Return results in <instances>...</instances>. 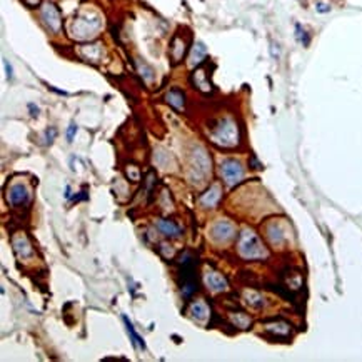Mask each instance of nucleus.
<instances>
[{
    "label": "nucleus",
    "mask_w": 362,
    "mask_h": 362,
    "mask_svg": "<svg viewBox=\"0 0 362 362\" xmlns=\"http://www.w3.org/2000/svg\"><path fill=\"white\" fill-rule=\"evenodd\" d=\"M25 4L29 5V7H37V5H40L42 0H24Z\"/></svg>",
    "instance_id": "29"
},
{
    "label": "nucleus",
    "mask_w": 362,
    "mask_h": 362,
    "mask_svg": "<svg viewBox=\"0 0 362 362\" xmlns=\"http://www.w3.org/2000/svg\"><path fill=\"white\" fill-rule=\"evenodd\" d=\"M239 254L244 259H262L267 257V251L262 246L260 239L252 231H244L239 237Z\"/></svg>",
    "instance_id": "1"
},
{
    "label": "nucleus",
    "mask_w": 362,
    "mask_h": 362,
    "mask_svg": "<svg viewBox=\"0 0 362 362\" xmlns=\"http://www.w3.org/2000/svg\"><path fill=\"white\" fill-rule=\"evenodd\" d=\"M221 195H222L221 185H219V184H214L204 195L200 197V205H202V207H209V209H210V207H215L217 202L221 200Z\"/></svg>",
    "instance_id": "10"
},
{
    "label": "nucleus",
    "mask_w": 362,
    "mask_h": 362,
    "mask_svg": "<svg viewBox=\"0 0 362 362\" xmlns=\"http://www.w3.org/2000/svg\"><path fill=\"white\" fill-rule=\"evenodd\" d=\"M185 55V40L180 39V37H174L172 44H170V57H172V62L177 63L184 58Z\"/></svg>",
    "instance_id": "14"
},
{
    "label": "nucleus",
    "mask_w": 362,
    "mask_h": 362,
    "mask_svg": "<svg viewBox=\"0 0 362 362\" xmlns=\"http://www.w3.org/2000/svg\"><path fill=\"white\" fill-rule=\"evenodd\" d=\"M244 297H246V302L249 306H252L255 309H260L264 306V297L257 294V292H254V291H246V294H244Z\"/></svg>",
    "instance_id": "20"
},
{
    "label": "nucleus",
    "mask_w": 362,
    "mask_h": 362,
    "mask_svg": "<svg viewBox=\"0 0 362 362\" xmlns=\"http://www.w3.org/2000/svg\"><path fill=\"white\" fill-rule=\"evenodd\" d=\"M135 63H137V70H139V74H140L143 79H146L147 82L154 81V70L147 65L146 62H143V60H137Z\"/></svg>",
    "instance_id": "21"
},
{
    "label": "nucleus",
    "mask_w": 362,
    "mask_h": 362,
    "mask_svg": "<svg viewBox=\"0 0 362 362\" xmlns=\"http://www.w3.org/2000/svg\"><path fill=\"white\" fill-rule=\"evenodd\" d=\"M231 321H232L234 326L239 327V329H247L249 326H251V317H247L244 312L231 314Z\"/></svg>",
    "instance_id": "19"
},
{
    "label": "nucleus",
    "mask_w": 362,
    "mask_h": 362,
    "mask_svg": "<svg viewBox=\"0 0 362 362\" xmlns=\"http://www.w3.org/2000/svg\"><path fill=\"white\" fill-rule=\"evenodd\" d=\"M55 137H57V129L55 127H49V129L45 130V143H49L50 146V143L54 142Z\"/></svg>",
    "instance_id": "24"
},
{
    "label": "nucleus",
    "mask_w": 362,
    "mask_h": 362,
    "mask_svg": "<svg viewBox=\"0 0 362 362\" xmlns=\"http://www.w3.org/2000/svg\"><path fill=\"white\" fill-rule=\"evenodd\" d=\"M100 25H102V22H100L97 15H81L72 24V37H76L79 40L92 39L100 30Z\"/></svg>",
    "instance_id": "3"
},
{
    "label": "nucleus",
    "mask_w": 362,
    "mask_h": 362,
    "mask_svg": "<svg viewBox=\"0 0 362 362\" xmlns=\"http://www.w3.org/2000/svg\"><path fill=\"white\" fill-rule=\"evenodd\" d=\"M68 197H70V187L67 185V187H65V199H68Z\"/></svg>",
    "instance_id": "31"
},
{
    "label": "nucleus",
    "mask_w": 362,
    "mask_h": 362,
    "mask_svg": "<svg viewBox=\"0 0 362 362\" xmlns=\"http://www.w3.org/2000/svg\"><path fill=\"white\" fill-rule=\"evenodd\" d=\"M190 316H192L195 321H204V319L209 316V309H207L204 302H194L192 307H190Z\"/></svg>",
    "instance_id": "18"
},
{
    "label": "nucleus",
    "mask_w": 362,
    "mask_h": 362,
    "mask_svg": "<svg viewBox=\"0 0 362 362\" xmlns=\"http://www.w3.org/2000/svg\"><path fill=\"white\" fill-rule=\"evenodd\" d=\"M122 321H124V324H125V329H127V332H129V335H130L132 344H134L135 347H139V349H146V342H143V339L135 332L134 326H132V322L129 321V319H127V316H122Z\"/></svg>",
    "instance_id": "17"
},
{
    "label": "nucleus",
    "mask_w": 362,
    "mask_h": 362,
    "mask_svg": "<svg viewBox=\"0 0 362 362\" xmlns=\"http://www.w3.org/2000/svg\"><path fill=\"white\" fill-rule=\"evenodd\" d=\"M296 39L299 40L304 47H307L309 42H311V37H309V34L306 32V29H302V25H299V24L296 25Z\"/></svg>",
    "instance_id": "23"
},
{
    "label": "nucleus",
    "mask_w": 362,
    "mask_h": 362,
    "mask_svg": "<svg viewBox=\"0 0 362 362\" xmlns=\"http://www.w3.org/2000/svg\"><path fill=\"white\" fill-rule=\"evenodd\" d=\"M204 282L207 289L212 292H224L227 289V280L224 279L221 274L214 272V270H207L204 274Z\"/></svg>",
    "instance_id": "8"
},
{
    "label": "nucleus",
    "mask_w": 362,
    "mask_h": 362,
    "mask_svg": "<svg viewBox=\"0 0 362 362\" xmlns=\"http://www.w3.org/2000/svg\"><path fill=\"white\" fill-rule=\"evenodd\" d=\"M194 169L200 170L202 175H205L210 170V159L205 156V152L202 149H199L194 154Z\"/></svg>",
    "instance_id": "15"
},
{
    "label": "nucleus",
    "mask_w": 362,
    "mask_h": 362,
    "mask_svg": "<svg viewBox=\"0 0 362 362\" xmlns=\"http://www.w3.org/2000/svg\"><path fill=\"white\" fill-rule=\"evenodd\" d=\"M166 100L169 105H172L175 110H184L185 109V97L184 92L179 89H170L166 94Z\"/></svg>",
    "instance_id": "12"
},
{
    "label": "nucleus",
    "mask_w": 362,
    "mask_h": 362,
    "mask_svg": "<svg viewBox=\"0 0 362 362\" xmlns=\"http://www.w3.org/2000/svg\"><path fill=\"white\" fill-rule=\"evenodd\" d=\"M157 229L166 237H172V239L179 237L180 234H182V229H180L177 224H174L172 221H166V219H161L157 222Z\"/></svg>",
    "instance_id": "13"
},
{
    "label": "nucleus",
    "mask_w": 362,
    "mask_h": 362,
    "mask_svg": "<svg viewBox=\"0 0 362 362\" xmlns=\"http://www.w3.org/2000/svg\"><path fill=\"white\" fill-rule=\"evenodd\" d=\"M76 134H77V125L72 122V124L68 125V129H67V140H68V142H72V140H74V137H76Z\"/></svg>",
    "instance_id": "25"
},
{
    "label": "nucleus",
    "mask_w": 362,
    "mask_h": 362,
    "mask_svg": "<svg viewBox=\"0 0 362 362\" xmlns=\"http://www.w3.org/2000/svg\"><path fill=\"white\" fill-rule=\"evenodd\" d=\"M29 110H30V115H32V117L39 115V107H37L35 104H29Z\"/></svg>",
    "instance_id": "27"
},
{
    "label": "nucleus",
    "mask_w": 362,
    "mask_h": 362,
    "mask_svg": "<svg viewBox=\"0 0 362 362\" xmlns=\"http://www.w3.org/2000/svg\"><path fill=\"white\" fill-rule=\"evenodd\" d=\"M4 65H5V70H7V77L12 79V65H10V63L5 60V58H4Z\"/></svg>",
    "instance_id": "28"
},
{
    "label": "nucleus",
    "mask_w": 362,
    "mask_h": 362,
    "mask_svg": "<svg viewBox=\"0 0 362 362\" xmlns=\"http://www.w3.org/2000/svg\"><path fill=\"white\" fill-rule=\"evenodd\" d=\"M42 20L45 22V25L49 27L52 32H58L62 27V17L58 9L54 4L47 2L44 7H42Z\"/></svg>",
    "instance_id": "5"
},
{
    "label": "nucleus",
    "mask_w": 362,
    "mask_h": 362,
    "mask_svg": "<svg viewBox=\"0 0 362 362\" xmlns=\"http://www.w3.org/2000/svg\"><path fill=\"white\" fill-rule=\"evenodd\" d=\"M316 9H317V12H329V10H331V7H329L327 4H324V2H319L316 5Z\"/></svg>",
    "instance_id": "26"
},
{
    "label": "nucleus",
    "mask_w": 362,
    "mask_h": 362,
    "mask_svg": "<svg viewBox=\"0 0 362 362\" xmlns=\"http://www.w3.org/2000/svg\"><path fill=\"white\" fill-rule=\"evenodd\" d=\"M207 55V47L202 42H195V45L192 47L190 52V65H199Z\"/></svg>",
    "instance_id": "16"
},
{
    "label": "nucleus",
    "mask_w": 362,
    "mask_h": 362,
    "mask_svg": "<svg viewBox=\"0 0 362 362\" xmlns=\"http://www.w3.org/2000/svg\"><path fill=\"white\" fill-rule=\"evenodd\" d=\"M192 84L194 87H197L200 90V92H210L212 90V84L209 81V76H207V70L204 67H199L195 68L194 74H192Z\"/></svg>",
    "instance_id": "9"
},
{
    "label": "nucleus",
    "mask_w": 362,
    "mask_h": 362,
    "mask_svg": "<svg viewBox=\"0 0 362 362\" xmlns=\"http://www.w3.org/2000/svg\"><path fill=\"white\" fill-rule=\"evenodd\" d=\"M272 55H274L275 58L279 57V50H277V45H275V44H272Z\"/></svg>",
    "instance_id": "30"
},
{
    "label": "nucleus",
    "mask_w": 362,
    "mask_h": 362,
    "mask_svg": "<svg viewBox=\"0 0 362 362\" xmlns=\"http://www.w3.org/2000/svg\"><path fill=\"white\" fill-rule=\"evenodd\" d=\"M267 331L277 334V335H287L289 334V324H285V322L270 324V326H267Z\"/></svg>",
    "instance_id": "22"
},
{
    "label": "nucleus",
    "mask_w": 362,
    "mask_h": 362,
    "mask_svg": "<svg viewBox=\"0 0 362 362\" xmlns=\"http://www.w3.org/2000/svg\"><path fill=\"white\" fill-rule=\"evenodd\" d=\"M7 199L12 205H24L30 200V189L24 184H15L9 189Z\"/></svg>",
    "instance_id": "7"
},
{
    "label": "nucleus",
    "mask_w": 362,
    "mask_h": 362,
    "mask_svg": "<svg viewBox=\"0 0 362 362\" xmlns=\"http://www.w3.org/2000/svg\"><path fill=\"white\" fill-rule=\"evenodd\" d=\"M81 55L89 62H99L102 57V45L100 44H89L81 47Z\"/></svg>",
    "instance_id": "11"
},
{
    "label": "nucleus",
    "mask_w": 362,
    "mask_h": 362,
    "mask_svg": "<svg viewBox=\"0 0 362 362\" xmlns=\"http://www.w3.org/2000/svg\"><path fill=\"white\" fill-rule=\"evenodd\" d=\"M236 234V229L229 221H217L214 226L210 227V237L215 242H227L231 241Z\"/></svg>",
    "instance_id": "6"
},
{
    "label": "nucleus",
    "mask_w": 362,
    "mask_h": 362,
    "mask_svg": "<svg viewBox=\"0 0 362 362\" xmlns=\"http://www.w3.org/2000/svg\"><path fill=\"white\" fill-rule=\"evenodd\" d=\"M212 140H214L217 146L222 147H234L237 146L239 142V129L237 124L231 119H224L221 120L214 130H212Z\"/></svg>",
    "instance_id": "2"
},
{
    "label": "nucleus",
    "mask_w": 362,
    "mask_h": 362,
    "mask_svg": "<svg viewBox=\"0 0 362 362\" xmlns=\"http://www.w3.org/2000/svg\"><path fill=\"white\" fill-rule=\"evenodd\" d=\"M221 174L229 185H236L244 179V167L241 166L239 161L227 159V161H224L221 164Z\"/></svg>",
    "instance_id": "4"
}]
</instances>
